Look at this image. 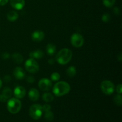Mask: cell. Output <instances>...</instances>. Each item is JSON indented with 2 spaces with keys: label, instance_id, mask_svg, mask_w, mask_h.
<instances>
[{
  "label": "cell",
  "instance_id": "obj_33",
  "mask_svg": "<svg viewBox=\"0 0 122 122\" xmlns=\"http://www.w3.org/2000/svg\"><path fill=\"white\" fill-rule=\"evenodd\" d=\"M8 2V0H0V5L2 6L5 5Z\"/></svg>",
  "mask_w": 122,
  "mask_h": 122
},
{
  "label": "cell",
  "instance_id": "obj_24",
  "mask_svg": "<svg viewBox=\"0 0 122 122\" xmlns=\"http://www.w3.org/2000/svg\"><path fill=\"white\" fill-rule=\"evenodd\" d=\"M111 19V16L108 13H104V14H102V17H101V20L102 21L105 23H107Z\"/></svg>",
  "mask_w": 122,
  "mask_h": 122
},
{
  "label": "cell",
  "instance_id": "obj_4",
  "mask_svg": "<svg viewBox=\"0 0 122 122\" xmlns=\"http://www.w3.org/2000/svg\"><path fill=\"white\" fill-rule=\"evenodd\" d=\"M43 113L42 107L39 104H33L29 108V114L34 120H38L41 117Z\"/></svg>",
  "mask_w": 122,
  "mask_h": 122
},
{
  "label": "cell",
  "instance_id": "obj_25",
  "mask_svg": "<svg viewBox=\"0 0 122 122\" xmlns=\"http://www.w3.org/2000/svg\"><path fill=\"white\" fill-rule=\"evenodd\" d=\"M51 79L52 81H58L60 79V75L58 73L54 72L51 75Z\"/></svg>",
  "mask_w": 122,
  "mask_h": 122
},
{
  "label": "cell",
  "instance_id": "obj_17",
  "mask_svg": "<svg viewBox=\"0 0 122 122\" xmlns=\"http://www.w3.org/2000/svg\"><path fill=\"white\" fill-rule=\"evenodd\" d=\"M12 58L14 61L17 64H20L23 62V56L20 54L19 53H14L12 55Z\"/></svg>",
  "mask_w": 122,
  "mask_h": 122
},
{
  "label": "cell",
  "instance_id": "obj_12",
  "mask_svg": "<svg viewBox=\"0 0 122 122\" xmlns=\"http://www.w3.org/2000/svg\"><path fill=\"white\" fill-rule=\"evenodd\" d=\"M10 4L14 9L20 10L25 5V0H10Z\"/></svg>",
  "mask_w": 122,
  "mask_h": 122
},
{
  "label": "cell",
  "instance_id": "obj_35",
  "mask_svg": "<svg viewBox=\"0 0 122 122\" xmlns=\"http://www.w3.org/2000/svg\"><path fill=\"white\" fill-rule=\"evenodd\" d=\"M118 59H119V60L120 61H122V54L121 53H120V55L118 56Z\"/></svg>",
  "mask_w": 122,
  "mask_h": 122
},
{
  "label": "cell",
  "instance_id": "obj_26",
  "mask_svg": "<svg viewBox=\"0 0 122 122\" xmlns=\"http://www.w3.org/2000/svg\"><path fill=\"white\" fill-rule=\"evenodd\" d=\"M42 110H43V112H48V111H50L51 110V107L50 105L48 104H44V106H42Z\"/></svg>",
  "mask_w": 122,
  "mask_h": 122
},
{
  "label": "cell",
  "instance_id": "obj_29",
  "mask_svg": "<svg viewBox=\"0 0 122 122\" xmlns=\"http://www.w3.org/2000/svg\"><path fill=\"white\" fill-rule=\"evenodd\" d=\"M11 77L10 75H5V76L4 77V81L5 82H9L11 81Z\"/></svg>",
  "mask_w": 122,
  "mask_h": 122
},
{
  "label": "cell",
  "instance_id": "obj_28",
  "mask_svg": "<svg viewBox=\"0 0 122 122\" xmlns=\"http://www.w3.org/2000/svg\"><path fill=\"white\" fill-rule=\"evenodd\" d=\"M26 81H27L29 83H33L35 81V78L32 76H29L27 77V79H26Z\"/></svg>",
  "mask_w": 122,
  "mask_h": 122
},
{
  "label": "cell",
  "instance_id": "obj_10",
  "mask_svg": "<svg viewBox=\"0 0 122 122\" xmlns=\"http://www.w3.org/2000/svg\"><path fill=\"white\" fill-rule=\"evenodd\" d=\"M32 39L35 42H40L44 39L45 37V33L43 31L35 30L32 33Z\"/></svg>",
  "mask_w": 122,
  "mask_h": 122
},
{
  "label": "cell",
  "instance_id": "obj_2",
  "mask_svg": "<svg viewBox=\"0 0 122 122\" xmlns=\"http://www.w3.org/2000/svg\"><path fill=\"white\" fill-rule=\"evenodd\" d=\"M72 58V52L67 48H63L57 54L56 57V61L59 64L64 65L71 60Z\"/></svg>",
  "mask_w": 122,
  "mask_h": 122
},
{
  "label": "cell",
  "instance_id": "obj_20",
  "mask_svg": "<svg viewBox=\"0 0 122 122\" xmlns=\"http://www.w3.org/2000/svg\"><path fill=\"white\" fill-rule=\"evenodd\" d=\"M12 94H13V92H12V90L10 88H5L4 89V90L2 91V94L5 97L7 98V99H9L11 97Z\"/></svg>",
  "mask_w": 122,
  "mask_h": 122
},
{
  "label": "cell",
  "instance_id": "obj_13",
  "mask_svg": "<svg viewBox=\"0 0 122 122\" xmlns=\"http://www.w3.org/2000/svg\"><path fill=\"white\" fill-rule=\"evenodd\" d=\"M29 98L32 101H36L39 99V92L35 88H32L29 92Z\"/></svg>",
  "mask_w": 122,
  "mask_h": 122
},
{
  "label": "cell",
  "instance_id": "obj_6",
  "mask_svg": "<svg viewBox=\"0 0 122 122\" xmlns=\"http://www.w3.org/2000/svg\"><path fill=\"white\" fill-rule=\"evenodd\" d=\"M25 68L26 70L31 73H35L39 70L38 63L33 58H29L25 62Z\"/></svg>",
  "mask_w": 122,
  "mask_h": 122
},
{
  "label": "cell",
  "instance_id": "obj_32",
  "mask_svg": "<svg viewBox=\"0 0 122 122\" xmlns=\"http://www.w3.org/2000/svg\"><path fill=\"white\" fill-rule=\"evenodd\" d=\"M9 57L10 54L8 53H7V52L3 53V54L2 55V58H4V59H7V58H8Z\"/></svg>",
  "mask_w": 122,
  "mask_h": 122
},
{
  "label": "cell",
  "instance_id": "obj_18",
  "mask_svg": "<svg viewBox=\"0 0 122 122\" xmlns=\"http://www.w3.org/2000/svg\"><path fill=\"white\" fill-rule=\"evenodd\" d=\"M66 74L69 77H73L76 75V69L74 66H70L67 68L66 70Z\"/></svg>",
  "mask_w": 122,
  "mask_h": 122
},
{
  "label": "cell",
  "instance_id": "obj_7",
  "mask_svg": "<svg viewBox=\"0 0 122 122\" xmlns=\"http://www.w3.org/2000/svg\"><path fill=\"white\" fill-rule=\"evenodd\" d=\"M71 45L76 48H80L84 44V38L79 33H74L70 38Z\"/></svg>",
  "mask_w": 122,
  "mask_h": 122
},
{
  "label": "cell",
  "instance_id": "obj_22",
  "mask_svg": "<svg viewBox=\"0 0 122 122\" xmlns=\"http://www.w3.org/2000/svg\"><path fill=\"white\" fill-rule=\"evenodd\" d=\"M116 0H102L103 4L106 6V7L111 8L115 4Z\"/></svg>",
  "mask_w": 122,
  "mask_h": 122
},
{
  "label": "cell",
  "instance_id": "obj_31",
  "mask_svg": "<svg viewBox=\"0 0 122 122\" xmlns=\"http://www.w3.org/2000/svg\"><path fill=\"white\" fill-rule=\"evenodd\" d=\"M113 12H114V13L116 15H119L120 13V9H119L118 7H114V8H113Z\"/></svg>",
  "mask_w": 122,
  "mask_h": 122
},
{
  "label": "cell",
  "instance_id": "obj_27",
  "mask_svg": "<svg viewBox=\"0 0 122 122\" xmlns=\"http://www.w3.org/2000/svg\"><path fill=\"white\" fill-rule=\"evenodd\" d=\"M116 91L118 94H121L122 92V84H119L116 87Z\"/></svg>",
  "mask_w": 122,
  "mask_h": 122
},
{
  "label": "cell",
  "instance_id": "obj_19",
  "mask_svg": "<svg viewBox=\"0 0 122 122\" xmlns=\"http://www.w3.org/2000/svg\"><path fill=\"white\" fill-rule=\"evenodd\" d=\"M42 99L45 102H50L53 101L54 96L51 93H44L42 95Z\"/></svg>",
  "mask_w": 122,
  "mask_h": 122
},
{
  "label": "cell",
  "instance_id": "obj_11",
  "mask_svg": "<svg viewBox=\"0 0 122 122\" xmlns=\"http://www.w3.org/2000/svg\"><path fill=\"white\" fill-rule=\"evenodd\" d=\"M13 75L16 79L21 80L25 78L26 74L22 68L20 67H17L13 71Z\"/></svg>",
  "mask_w": 122,
  "mask_h": 122
},
{
  "label": "cell",
  "instance_id": "obj_3",
  "mask_svg": "<svg viewBox=\"0 0 122 122\" xmlns=\"http://www.w3.org/2000/svg\"><path fill=\"white\" fill-rule=\"evenodd\" d=\"M7 110L12 114H16L20 112L21 108V102L16 98L10 99L7 102Z\"/></svg>",
  "mask_w": 122,
  "mask_h": 122
},
{
  "label": "cell",
  "instance_id": "obj_1",
  "mask_svg": "<svg viewBox=\"0 0 122 122\" xmlns=\"http://www.w3.org/2000/svg\"><path fill=\"white\" fill-rule=\"evenodd\" d=\"M70 85L64 81H60L56 83L52 89L53 93L57 97H61L66 95L70 92Z\"/></svg>",
  "mask_w": 122,
  "mask_h": 122
},
{
  "label": "cell",
  "instance_id": "obj_9",
  "mask_svg": "<svg viewBox=\"0 0 122 122\" xmlns=\"http://www.w3.org/2000/svg\"><path fill=\"white\" fill-rule=\"evenodd\" d=\"M14 95L16 98L21 99L26 95V89L24 87L19 86H17L14 90Z\"/></svg>",
  "mask_w": 122,
  "mask_h": 122
},
{
  "label": "cell",
  "instance_id": "obj_14",
  "mask_svg": "<svg viewBox=\"0 0 122 122\" xmlns=\"http://www.w3.org/2000/svg\"><path fill=\"white\" fill-rule=\"evenodd\" d=\"M29 56L31 58H33V59H40V58H42L44 57V53L42 50H37L30 52Z\"/></svg>",
  "mask_w": 122,
  "mask_h": 122
},
{
  "label": "cell",
  "instance_id": "obj_21",
  "mask_svg": "<svg viewBox=\"0 0 122 122\" xmlns=\"http://www.w3.org/2000/svg\"><path fill=\"white\" fill-rule=\"evenodd\" d=\"M114 102L116 105L119 106H121L122 105V97L121 94L116 95L114 98Z\"/></svg>",
  "mask_w": 122,
  "mask_h": 122
},
{
  "label": "cell",
  "instance_id": "obj_15",
  "mask_svg": "<svg viewBox=\"0 0 122 122\" xmlns=\"http://www.w3.org/2000/svg\"><path fill=\"white\" fill-rule=\"evenodd\" d=\"M7 19L10 21H14L19 17V14L14 11H10L8 13L7 15Z\"/></svg>",
  "mask_w": 122,
  "mask_h": 122
},
{
  "label": "cell",
  "instance_id": "obj_8",
  "mask_svg": "<svg viewBox=\"0 0 122 122\" xmlns=\"http://www.w3.org/2000/svg\"><path fill=\"white\" fill-rule=\"evenodd\" d=\"M38 86L40 89L44 91H47L50 90L52 86V82L49 79L43 78L39 81L38 83Z\"/></svg>",
  "mask_w": 122,
  "mask_h": 122
},
{
  "label": "cell",
  "instance_id": "obj_5",
  "mask_svg": "<svg viewBox=\"0 0 122 122\" xmlns=\"http://www.w3.org/2000/svg\"><path fill=\"white\" fill-rule=\"evenodd\" d=\"M100 86L102 92L106 95H111L114 91V83L108 80L102 81Z\"/></svg>",
  "mask_w": 122,
  "mask_h": 122
},
{
  "label": "cell",
  "instance_id": "obj_36",
  "mask_svg": "<svg viewBox=\"0 0 122 122\" xmlns=\"http://www.w3.org/2000/svg\"><path fill=\"white\" fill-rule=\"evenodd\" d=\"M2 80L0 79V89L1 88V87H2Z\"/></svg>",
  "mask_w": 122,
  "mask_h": 122
},
{
  "label": "cell",
  "instance_id": "obj_30",
  "mask_svg": "<svg viewBox=\"0 0 122 122\" xmlns=\"http://www.w3.org/2000/svg\"><path fill=\"white\" fill-rule=\"evenodd\" d=\"M7 101H8V99H7V98L5 97L2 94H1V95H0V101H1V102H5Z\"/></svg>",
  "mask_w": 122,
  "mask_h": 122
},
{
  "label": "cell",
  "instance_id": "obj_23",
  "mask_svg": "<svg viewBox=\"0 0 122 122\" xmlns=\"http://www.w3.org/2000/svg\"><path fill=\"white\" fill-rule=\"evenodd\" d=\"M44 117L46 119L47 121H52L54 119V114L51 111H48V112H45V115H44Z\"/></svg>",
  "mask_w": 122,
  "mask_h": 122
},
{
  "label": "cell",
  "instance_id": "obj_16",
  "mask_svg": "<svg viewBox=\"0 0 122 122\" xmlns=\"http://www.w3.org/2000/svg\"><path fill=\"white\" fill-rule=\"evenodd\" d=\"M46 51L50 56H53L56 51V46L53 44H48L46 47Z\"/></svg>",
  "mask_w": 122,
  "mask_h": 122
},
{
  "label": "cell",
  "instance_id": "obj_34",
  "mask_svg": "<svg viewBox=\"0 0 122 122\" xmlns=\"http://www.w3.org/2000/svg\"><path fill=\"white\" fill-rule=\"evenodd\" d=\"M55 63V60L53 59V58H51V59L48 60V63L50 64H54Z\"/></svg>",
  "mask_w": 122,
  "mask_h": 122
}]
</instances>
